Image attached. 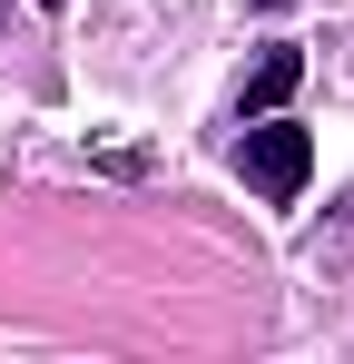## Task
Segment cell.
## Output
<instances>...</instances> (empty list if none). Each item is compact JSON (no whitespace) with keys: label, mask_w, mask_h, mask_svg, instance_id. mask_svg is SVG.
I'll return each mask as SVG.
<instances>
[{"label":"cell","mask_w":354,"mask_h":364,"mask_svg":"<svg viewBox=\"0 0 354 364\" xmlns=\"http://www.w3.org/2000/svg\"><path fill=\"white\" fill-rule=\"evenodd\" d=\"M236 168H246L256 197H276V207H286L295 187H305V168H315V138H305L295 119H266V109H256V128L236 138Z\"/></svg>","instance_id":"6da1fadb"},{"label":"cell","mask_w":354,"mask_h":364,"mask_svg":"<svg viewBox=\"0 0 354 364\" xmlns=\"http://www.w3.org/2000/svg\"><path fill=\"white\" fill-rule=\"evenodd\" d=\"M40 10H59V0H40Z\"/></svg>","instance_id":"3957f363"},{"label":"cell","mask_w":354,"mask_h":364,"mask_svg":"<svg viewBox=\"0 0 354 364\" xmlns=\"http://www.w3.org/2000/svg\"><path fill=\"white\" fill-rule=\"evenodd\" d=\"M295 79H305V50H266V60L246 69V99H236V109H246V119H256V109H286Z\"/></svg>","instance_id":"7a4b0ae2"},{"label":"cell","mask_w":354,"mask_h":364,"mask_svg":"<svg viewBox=\"0 0 354 364\" xmlns=\"http://www.w3.org/2000/svg\"><path fill=\"white\" fill-rule=\"evenodd\" d=\"M345 217H354V197H345Z\"/></svg>","instance_id":"277c9868"}]
</instances>
